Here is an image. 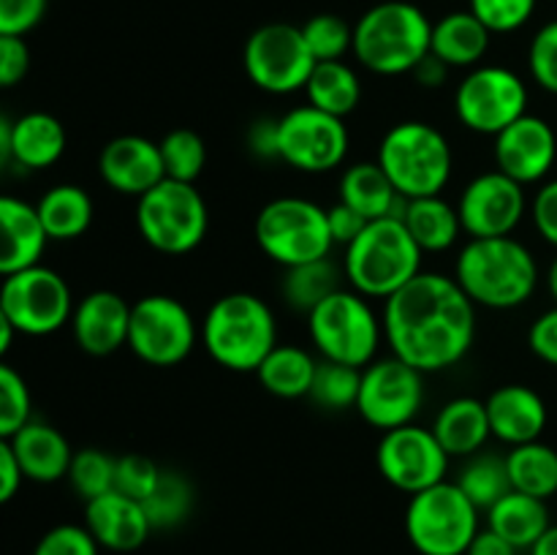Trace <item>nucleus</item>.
Listing matches in <instances>:
<instances>
[{
    "mask_svg": "<svg viewBox=\"0 0 557 555\" xmlns=\"http://www.w3.org/2000/svg\"><path fill=\"white\" fill-rule=\"evenodd\" d=\"M381 319L392 354L422 373L451 368L476 341V305L441 272H419L386 299Z\"/></svg>",
    "mask_w": 557,
    "mask_h": 555,
    "instance_id": "nucleus-1",
    "label": "nucleus"
},
{
    "mask_svg": "<svg viewBox=\"0 0 557 555\" xmlns=\"http://www.w3.org/2000/svg\"><path fill=\"white\" fill-rule=\"evenodd\" d=\"M455 281L479 308L511 310L536 292L539 264L520 239L479 237L468 239L457 254Z\"/></svg>",
    "mask_w": 557,
    "mask_h": 555,
    "instance_id": "nucleus-2",
    "label": "nucleus"
},
{
    "mask_svg": "<svg viewBox=\"0 0 557 555\" xmlns=\"http://www.w3.org/2000/svg\"><path fill=\"white\" fill-rule=\"evenodd\" d=\"M201 346L221 368L256 373L277 346L275 313L256 294H226L210 305L201 321Z\"/></svg>",
    "mask_w": 557,
    "mask_h": 555,
    "instance_id": "nucleus-3",
    "label": "nucleus"
},
{
    "mask_svg": "<svg viewBox=\"0 0 557 555\" xmlns=\"http://www.w3.org/2000/svg\"><path fill=\"white\" fill-rule=\"evenodd\" d=\"M433 22L419 5L386 0L354 25V58L379 76L411 74L430 54Z\"/></svg>",
    "mask_w": 557,
    "mask_h": 555,
    "instance_id": "nucleus-4",
    "label": "nucleus"
},
{
    "mask_svg": "<svg viewBox=\"0 0 557 555\" xmlns=\"http://www.w3.org/2000/svg\"><path fill=\"white\" fill-rule=\"evenodd\" d=\"M422 256L400 218H381L346 248V278L362 297L386 303L422 272Z\"/></svg>",
    "mask_w": 557,
    "mask_h": 555,
    "instance_id": "nucleus-5",
    "label": "nucleus"
},
{
    "mask_svg": "<svg viewBox=\"0 0 557 555\" xmlns=\"http://www.w3.org/2000/svg\"><path fill=\"white\" fill-rule=\"evenodd\" d=\"M375 161L381 163L397 194L406 199L441 196L455 169L449 139L424 120L392 125L381 139Z\"/></svg>",
    "mask_w": 557,
    "mask_h": 555,
    "instance_id": "nucleus-6",
    "label": "nucleus"
},
{
    "mask_svg": "<svg viewBox=\"0 0 557 555\" xmlns=\"http://www.w3.org/2000/svg\"><path fill=\"white\" fill-rule=\"evenodd\" d=\"M308 332L321 359L368 368L384 337V319L359 292H335L308 313Z\"/></svg>",
    "mask_w": 557,
    "mask_h": 555,
    "instance_id": "nucleus-7",
    "label": "nucleus"
},
{
    "mask_svg": "<svg viewBox=\"0 0 557 555\" xmlns=\"http://www.w3.org/2000/svg\"><path fill=\"white\" fill-rule=\"evenodd\" d=\"M136 229L158 254H190L205 243L210 229L205 196L194 183L166 177L136 201Z\"/></svg>",
    "mask_w": 557,
    "mask_h": 555,
    "instance_id": "nucleus-8",
    "label": "nucleus"
},
{
    "mask_svg": "<svg viewBox=\"0 0 557 555\" xmlns=\"http://www.w3.org/2000/svg\"><path fill=\"white\" fill-rule=\"evenodd\" d=\"M256 243L281 267H299L330 259L335 245L324 207L302 196H281L261 207L256 218Z\"/></svg>",
    "mask_w": 557,
    "mask_h": 555,
    "instance_id": "nucleus-9",
    "label": "nucleus"
},
{
    "mask_svg": "<svg viewBox=\"0 0 557 555\" xmlns=\"http://www.w3.org/2000/svg\"><path fill=\"white\" fill-rule=\"evenodd\" d=\"M479 531V509L457 482L433 484L408 501L406 533L419 555H466Z\"/></svg>",
    "mask_w": 557,
    "mask_h": 555,
    "instance_id": "nucleus-10",
    "label": "nucleus"
},
{
    "mask_svg": "<svg viewBox=\"0 0 557 555\" xmlns=\"http://www.w3.org/2000/svg\"><path fill=\"white\" fill-rule=\"evenodd\" d=\"M74 308L69 283L52 267L36 264L3 275L0 316L9 319L20 335H52L69 324Z\"/></svg>",
    "mask_w": 557,
    "mask_h": 555,
    "instance_id": "nucleus-11",
    "label": "nucleus"
},
{
    "mask_svg": "<svg viewBox=\"0 0 557 555\" xmlns=\"http://www.w3.org/2000/svg\"><path fill=\"white\" fill-rule=\"evenodd\" d=\"M196 341H201V326L177 297L147 294L131 308L128 346L141 362L174 368L190 357Z\"/></svg>",
    "mask_w": 557,
    "mask_h": 555,
    "instance_id": "nucleus-12",
    "label": "nucleus"
},
{
    "mask_svg": "<svg viewBox=\"0 0 557 555\" xmlns=\"http://www.w3.org/2000/svg\"><path fill=\"white\" fill-rule=\"evenodd\" d=\"M243 63L248 79L272 96L305 90L315 69V58L305 44L302 27L288 22H270L250 33Z\"/></svg>",
    "mask_w": 557,
    "mask_h": 555,
    "instance_id": "nucleus-13",
    "label": "nucleus"
},
{
    "mask_svg": "<svg viewBox=\"0 0 557 555\" xmlns=\"http://www.w3.org/2000/svg\"><path fill=\"white\" fill-rule=\"evenodd\" d=\"M455 112L473 134L498 136L528 114V85L504 65H479L457 85Z\"/></svg>",
    "mask_w": 557,
    "mask_h": 555,
    "instance_id": "nucleus-14",
    "label": "nucleus"
},
{
    "mask_svg": "<svg viewBox=\"0 0 557 555\" xmlns=\"http://www.w3.org/2000/svg\"><path fill=\"white\" fill-rule=\"evenodd\" d=\"M424 403V373L397 359L395 354L373 359L362 368L357 411L379 430H395L411 424Z\"/></svg>",
    "mask_w": 557,
    "mask_h": 555,
    "instance_id": "nucleus-15",
    "label": "nucleus"
},
{
    "mask_svg": "<svg viewBox=\"0 0 557 555\" xmlns=\"http://www.w3.org/2000/svg\"><path fill=\"white\" fill-rule=\"evenodd\" d=\"M449 460V452L435 439L433 428H419L413 422L386 430L384 439L379 441V449H375L381 477L392 488L408 495H417L433 484L446 482Z\"/></svg>",
    "mask_w": 557,
    "mask_h": 555,
    "instance_id": "nucleus-16",
    "label": "nucleus"
},
{
    "mask_svg": "<svg viewBox=\"0 0 557 555\" xmlns=\"http://www.w3.org/2000/svg\"><path fill=\"white\" fill-rule=\"evenodd\" d=\"M281 120V161L305 174H324L341 166L348 156V128L343 118L321 109H292Z\"/></svg>",
    "mask_w": 557,
    "mask_h": 555,
    "instance_id": "nucleus-17",
    "label": "nucleus"
},
{
    "mask_svg": "<svg viewBox=\"0 0 557 555\" xmlns=\"http://www.w3.org/2000/svg\"><path fill=\"white\" fill-rule=\"evenodd\" d=\"M462 232L471 239L511 237L528 212L525 185L500 169L484 172L466 185L457 201Z\"/></svg>",
    "mask_w": 557,
    "mask_h": 555,
    "instance_id": "nucleus-18",
    "label": "nucleus"
},
{
    "mask_svg": "<svg viewBox=\"0 0 557 555\" xmlns=\"http://www.w3.org/2000/svg\"><path fill=\"white\" fill-rule=\"evenodd\" d=\"M555 161L557 136L553 125L539 114H522L495 136V163L517 183H542L553 172Z\"/></svg>",
    "mask_w": 557,
    "mask_h": 555,
    "instance_id": "nucleus-19",
    "label": "nucleus"
},
{
    "mask_svg": "<svg viewBox=\"0 0 557 555\" xmlns=\"http://www.w3.org/2000/svg\"><path fill=\"white\" fill-rule=\"evenodd\" d=\"M98 174L112 190L139 199L166 180L161 145L139 134L114 136L98 156Z\"/></svg>",
    "mask_w": 557,
    "mask_h": 555,
    "instance_id": "nucleus-20",
    "label": "nucleus"
},
{
    "mask_svg": "<svg viewBox=\"0 0 557 555\" xmlns=\"http://www.w3.org/2000/svg\"><path fill=\"white\" fill-rule=\"evenodd\" d=\"M131 308L117 292L98 288L76 303L71 316V332L76 346L90 357H109L117 348L128 346Z\"/></svg>",
    "mask_w": 557,
    "mask_h": 555,
    "instance_id": "nucleus-21",
    "label": "nucleus"
},
{
    "mask_svg": "<svg viewBox=\"0 0 557 555\" xmlns=\"http://www.w3.org/2000/svg\"><path fill=\"white\" fill-rule=\"evenodd\" d=\"M65 128L54 114L27 112L11 120L0 118V161L22 169H47L63 158Z\"/></svg>",
    "mask_w": 557,
    "mask_h": 555,
    "instance_id": "nucleus-22",
    "label": "nucleus"
},
{
    "mask_svg": "<svg viewBox=\"0 0 557 555\" xmlns=\"http://www.w3.org/2000/svg\"><path fill=\"white\" fill-rule=\"evenodd\" d=\"M85 526L96 536V542L101 547L112 550V553L139 550L152 533L150 517H147L141 501L128 498V495L117 493V490L87 501Z\"/></svg>",
    "mask_w": 557,
    "mask_h": 555,
    "instance_id": "nucleus-23",
    "label": "nucleus"
},
{
    "mask_svg": "<svg viewBox=\"0 0 557 555\" xmlns=\"http://www.w3.org/2000/svg\"><path fill=\"white\" fill-rule=\"evenodd\" d=\"M490 428L498 441L509 446L531 444L547 428V403L525 384H506L487 397Z\"/></svg>",
    "mask_w": 557,
    "mask_h": 555,
    "instance_id": "nucleus-24",
    "label": "nucleus"
},
{
    "mask_svg": "<svg viewBox=\"0 0 557 555\" xmlns=\"http://www.w3.org/2000/svg\"><path fill=\"white\" fill-rule=\"evenodd\" d=\"M3 441L11 444L22 471H25V479H30V482L52 484L69 477L74 449H71L69 439L49 422L33 419L25 428L16 430L11 439Z\"/></svg>",
    "mask_w": 557,
    "mask_h": 555,
    "instance_id": "nucleus-25",
    "label": "nucleus"
},
{
    "mask_svg": "<svg viewBox=\"0 0 557 555\" xmlns=\"http://www.w3.org/2000/svg\"><path fill=\"white\" fill-rule=\"evenodd\" d=\"M0 223H3L0 272L11 275V272L41 264L49 234L44 229L36 205H27V201L16 199V196H3L0 199Z\"/></svg>",
    "mask_w": 557,
    "mask_h": 555,
    "instance_id": "nucleus-26",
    "label": "nucleus"
},
{
    "mask_svg": "<svg viewBox=\"0 0 557 555\" xmlns=\"http://www.w3.org/2000/svg\"><path fill=\"white\" fill-rule=\"evenodd\" d=\"M433 433L449 457L476 455L493 435L487 403L468 395L444 403L433 422Z\"/></svg>",
    "mask_w": 557,
    "mask_h": 555,
    "instance_id": "nucleus-27",
    "label": "nucleus"
},
{
    "mask_svg": "<svg viewBox=\"0 0 557 555\" xmlns=\"http://www.w3.org/2000/svg\"><path fill=\"white\" fill-rule=\"evenodd\" d=\"M341 201L362 212L368 221L400 218L406 196H400L379 161H359L343 172Z\"/></svg>",
    "mask_w": 557,
    "mask_h": 555,
    "instance_id": "nucleus-28",
    "label": "nucleus"
},
{
    "mask_svg": "<svg viewBox=\"0 0 557 555\" xmlns=\"http://www.w3.org/2000/svg\"><path fill=\"white\" fill-rule=\"evenodd\" d=\"M490 27L468 11H451L433 22L430 52L444 60L449 69H473L490 49Z\"/></svg>",
    "mask_w": 557,
    "mask_h": 555,
    "instance_id": "nucleus-29",
    "label": "nucleus"
},
{
    "mask_svg": "<svg viewBox=\"0 0 557 555\" xmlns=\"http://www.w3.org/2000/svg\"><path fill=\"white\" fill-rule=\"evenodd\" d=\"M400 221L406 223L408 234L422 248V254H444V250L455 248L460 234H466L457 207H451L441 196L406 199Z\"/></svg>",
    "mask_w": 557,
    "mask_h": 555,
    "instance_id": "nucleus-30",
    "label": "nucleus"
},
{
    "mask_svg": "<svg viewBox=\"0 0 557 555\" xmlns=\"http://www.w3.org/2000/svg\"><path fill=\"white\" fill-rule=\"evenodd\" d=\"M549 526L553 522H549L547 501L533 498L520 490H511L487 511V528L500 533L517 550H531Z\"/></svg>",
    "mask_w": 557,
    "mask_h": 555,
    "instance_id": "nucleus-31",
    "label": "nucleus"
},
{
    "mask_svg": "<svg viewBox=\"0 0 557 555\" xmlns=\"http://www.w3.org/2000/svg\"><path fill=\"white\" fill-rule=\"evenodd\" d=\"M315 368H319V359L310 351H305L302 346L277 343L270 351V357L256 370V375H259L261 386L270 395L283 397V400H297V397L310 395Z\"/></svg>",
    "mask_w": 557,
    "mask_h": 555,
    "instance_id": "nucleus-32",
    "label": "nucleus"
},
{
    "mask_svg": "<svg viewBox=\"0 0 557 555\" xmlns=\"http://www.w3.org/2000/svg\"><path fill=\"white\" fill-rule=\"evenodd\" d=\"M49 239H76L90 229L92 199L82 185L60 183L52 185L36 205Z\"/></svg>",
    "mask_w": 557,
    "mask_h": 555,
    "instance_id": "nucleus-33",
    "label": "nucleus"
},
{
    "mask_svg": "<svg viewBox=\"0 0 557 555\" xmlns=\"http://www.w3.org/2000/svg\"><path fill=\"white\" fill-rule=\"evenodd\" d=\"M305 92H308L310 107L335 114V118H346L362 101V82L357 71L343 60H324V63H315Z\"/></svg>",
    "mask_w": 557,
    "mask_h": 555,
    "instance_id": "nucleus-34",
    "label": "nucleus"
},
{
    "mask_svg": "<svg viewBox=\"0 0 557 555\" xmlns=\"http://www.w3.org/2000/svg\"><path fill=\"white\" fill-rule=\"evenodd\" d=\"M506 466H509L511 488L533 498H553L557 493V452L542 439L531 444L511 446L506 452Z\"/></svg>",
    "mask_w": 557,
    "mask_h": 555,
    "instance_id": "nucleus-35",
    "label": "nucleus"
},
{
    "mask_svg": "<svg viewBox=\"0 0 557 555\" xmlns=\"http://www.w3.org/2000/svg\"><path fill=\"white\" fill-rule=\"evenodd\" d=\"M457 484H460L462 493L473 501L479 511H490L504 495L515 490L511 488L506 455L500 457L490 455V452H476V455L468 457L460 477H457Z\"/></svg>",
    "mask_w": 557,
    "mask_h": 555,
    "instance_id": "nucleus-36",
    "label": "nucleus"
},
{
    "mask_svg": "<svg viewBox=\"0 0 557 555\" xmlns=\"http://www.w3.org/2000/svg\"><path fill=\"white\" fill-rule=\"evenodd\" d=\"M283 297H286L288 308L299 310V313H310L319 308L326 297L341 292V272L330 259L310 261V264L288 267L283 275Z\"/></svg>",
    "mask_w": 557,
    "mask_h": 555,
    "instance_id": "nucleus-37",
    "label": "nucleus"
},
{
    "mask_svg": "<svg viewBox=\"0 0 557 555\" xmlns=\"http://www.w3.org/2000/svg\"><path fill=\"white\" fill-rule=\"evenodd\" d=\"M196 504L194 484L188 477L177 471H163L158 488L141 501L147 517H150L152 531H169V528L183 526L190 517Z\"/></svg>",
    "mask_w": 557,
    "mask_h": 555,
    "instance_id": "nucleus-38",
    "label": "nucleus"
},
{
    "mask_svg": "<svg viewBox=\"0 0 557 555\" xmlns=\"http://www.w3.org/2000/svg\"><path fill=\"white\" fill-rule=\"evenodd\" d=\"M359 386H362V370L321 359L308 397L326 411H346L357 408Z\"/></svg>",
    "mask_w": 557,
    "mask_h": 555,
    "instance_id": "nucleus-39",
    "label": "nucleus"
},
{
    "mask_svg": "<svg viewBox=\"0 0 557 555\" xmlns=\"http://www.w3.org/2000/svg\"><path fill=\"white\" fill-rule=\"evenodd\" d=\"M158 145H161L163 169H166L169 180L196 183L199 174L205 172L207 147H205V139H201L196 131L174 128L169 131Z\"/></svg>",
    "mask_w": 557,
    "mask_h": 555,
    "instance_id": "nucleus-40",
    "label": "nucleus"
},
{
    "mask_svg": "<svg viewBox=\"0 0 557 555\" xmlns=\"http://www.w3.org/2000/svg\"><path fill=\"white\" fill-rule=\"evenodd\" d=\"M114 477H117V457L109 452L96 449H79L74 452V460L69 468V482L79 498L92 501L98 495H107L114 490Z\"/></svg>",
    "mask_w": 557,
    "mask_h": 555,
    "instance_id": "nucleus-41",
    "label": "nucleus"
},
{
    "mask_svg": "<svg viewBox=\"0 0 557 555\" xmlns=\"http://www.w3.org/2000/svg\"><path fill=\"white\" fill-rule=\"evenodd\" d=\"M305 44L315 63L324 60H343L354 52V27L337 14H315L302 25Z\"/></svg>",
    "mask_w": 557,
    "mask_h": 555,
    "instance_id": "nucleus-42",
    "label": "nucleus"
},
{
    "mask_svg": "<svg viewBox=\"0 0 557 555\" xmlns=\"http://www.w3.org/2000/svg\"><path fill=\"white\" fill-rule=\"evenodd\" d=\"M33 422V397L27 381L9 362L0 365V435L11 439Z\"/></svg>",
    "mask_w": 557,
    "mask_h": 555,
    "instance_id": "nucleus-43",
    "label": "nucleus"
},
{
    "mask_svg": "<svg viewBox=\"0 0 557 555\" xmlns=\"http://www.w3.org/2000/svg\"><path fill=\"white\" fill-rule=\"evenodd\" d=\"M163 468L145 455H123L117 457V477H114V490L134 501H145L161 482Z\"/></svg>",
    "mask_w": 557,
    "mask_h": 555,
    "instance_id": "nucleus-44",
    "label": "nucleus"
},
{
    "mask_svg": "<svg viewBox=\"0 0 557 555\" xmlns=\"http://www.w3.org/2000/svg\"><path fill=\"white\" fill-rule=\"evenodd\" d=\"M471 11L490 33H515L536 11V0H471Z\"/></svg>",
    "mask_w": 557,
    "mask_h": 555,
    "instance_id": "nucleus-45",
    "label": "nucleus"
},
{
    "mask_svg": "<svg viewBox=\"0 0 557 555\" xmlns=\"http://www.w3.org/2000/svg\"><path fill=\"white\" fill-rule=\"evenodd\" d=\"M528 69L539 87L557 96V20L547 22L533 36L531 49H528Z\"/></svg>",
    "mask_w": 557,
    "mask_h": 555,
    "instance_id": "nucleus-46",
    "label": "nucleus"
},
{
    "mask_svg": "<svg viewBox=\"0 0 557 555\" xmlns=\"http://www.w3.org/2000/svg\"><path fill=\"white\" fill-rule=\"evenodd\" d=\"M101 544L96 542L87 526H74V522H63L54 526L38 539L33 555H98Z\"/></svg>",
    "mask_w": 557,
    "mask_h": 555,
    "instance_id": "nucleus-47",
    "label": "nucleus"
},
{
    "mask_svg": "<svg viewBox=\"0 0 557 555\" xmlns=\"http://www.w3.org/2000/svg\"><path fill=\"white\" fill-rule=\"evenodd\" d=\"M49 0H0V36H27L41 25Z\"/></svg>",
    "mask_w": 557,
    "mask_h": 555,
    "instance_id": "nucleus-48",
    "label": "nucleus"
},
{
    "mask_svg": "<svg viewBox=\"0 0 557 555\" xmlns=\"http://www.w3.org/2000/svg\"><path fill=\"white\" fill-rule=\"evenodd\" d=\"M30 69V49L25 36H0V85H20Z\"/></svg>",
    "mask_w": 557,
    "mask_h": 555,
    "instance_id": "nucleus-49",
    "label": "nucleus"
},
{
    "mask_svg": "<svg viewBox=\"0 0 557 555\" xmlns=\"http://www.w3.org/2000/svg\"><path fill=\"white\" fill-rule=\"evenodd\" d=\"M531 218L536 232L557 248V180H549L536 190L531 201Z\"/></svg>",
    "mask_w": 557,
    "mask_h": 555,
    "instance_id": "nucleus-50",
    "label": "nucleus"
},
{
    "mask_svg": "<svg viewBox=\"0 0 557 555\" xmlns=\"http://www.w3.org/2000/svg\"><path fill=\"white\" fill-rule=\"evenodd\" d=\"M528 346L542 362L557 368V305L533 321L531 332H528Z\"/></svg>",
    "mask_w": 557,
    "mask_h": 555,
    "instance_id": "nucleus-51",
    "label": "nucleus"
},
{
    "mask_svg": "<svg viewBox=\"0 0 557 555\" xmlns=\"http://www.w3.org/2000/svg\"><path fill=\"white\" fill-rule=\"evenodd\" d=\"M326 218H330V232H332V239H335V245H346V248L364 232V229H368L370 223L362 212L343 205V201L332 205L330 210H326Z\"/></svg>",
    "mask_w": 557,
    "mask_h": 555,
    "instance_id": "nucleus-52",
    "label": "nucleus"
},
{
    "mask_svg": "<svg viewBox=\"0 0 557 555\" xmlns=\"http://www.w3.org/2000/svg\"><path fill=\"white\" fill-rule=\"evenodd\" d=\"M277 136H281V120H272V118L256 120V123L250 125V131H248L250 156L261 158V161H272V158H281Z\"/></svg>",
    "mask_w": 557,
    "mask_h": 555,
    "instance_id": "nucleus-53",
    "label": "nucleus"
},
{
    "mask_svg": "<svg viewBox=\"0 0 557 555\" xmlns=\"http://www.w3.org/2000/svg\"><path fill=\"white\" fill-rule=\"evenodd\" d=\"M22 482H25V471H22L14 449H11L9 441H0V501L14 498Z\"/></svg>",
    "mask_w": 557,
    "mask_h": 555,
    "instance_id": "nucleus-54",
    "label": "nucleus"
},
{
    "mask_svg": "<svg viewBox=\"0 0 557 555\" xmlns=\"http://www.w3.org/2000/svg\"><path fill=\"white\" fill-rule=\"evenodd\" d=\"M520 550L515 547L511 542H506L500 533H495L493 528H482V531L476 533V539L471 542V547H468L466 555H517Z\"/></svg>",
    "mask_w": 557,
    "mask_h": 555,
    "instance_id": "nucleus-55",
    "label": "nucleus"
},
{
    "mask_svg": "<svg viewBox=\"0 0 557 555\" xmlns=\"http://www.w3.org/2000/svg\"><path fill=\"white\" fill-rule=\"evenodd\" d=\"M449 71L451 69L444 63V60L435 58V54L430 52L428 58H424L422 63H419L417 69L411 71V74H413V79H417L422 87H441L446 82V76H449Z\"/></svg>",
    "mask_w": 557,
    "mask_h": 555,
    "instance_id": "nucleus-56",
    "label": "nucleus"
},
{
    "mask_svg": "<svg viewBox=\"0 0 557 555\" xmlns=\"http://www.w3.org/2000/svg\"><path fill=\"white\" fill-rule=\"evenodd\" d=\"M528 553L531 555H557V526H549L547 531H544V536L539 539V542L533 544Z\"/></svg>",
    "mask_w": 557,
    "mask_h": 555,
    "instance_id": "nucleus-57",
    "label": "nucleus"
},
{
    "mask_svg": "<svg viewBox=\"0 0 557 555\" xmlns=\"http://www.w3.org/2000/svg\"><path fill=\"white\" fill-rule=\"evenodd\" d=\"M14 335H20V332H16V326L11 324L9 319H3V316H0V354L9 351L11 341H14Z\"/></svg>",
    "mask_w": 557,
    "mask_h": 555,
    "instance_id": "nucleus-58",
    "label": "nucleus"
},
{
    "mask_svg": "<svg viewBox=\"0 0 557 555\" xmlns=\"http://www.w3.org/2000/svg\"><path fill=\"white\" fill-rule=\"evenodd\" d=\"M547 288H549V294H553V299L557 305V256H555L553 264H549V270H547Z\"/></svg>",
    "mask_w": 557,
    "mask_h": 555,
    "instance_id": "nucleus-59",
    "label": "nucleus"
}]
</instances>
